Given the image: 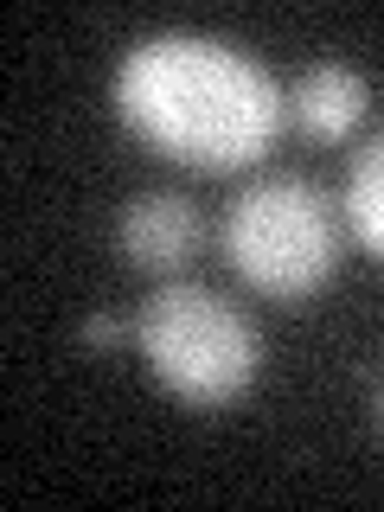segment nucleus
I'll return each mask as SVG.
<instances>
[{
    "instance_id": "f257e3e1",
    "label": "nucleus",
    "mask_w": 384,
    "mask_h": 512,
    "mask_svg": "<svg viewBox=\"0 0 384 512\" xmlns=\"http://www.w3.org/2000/svg\"><path fill=\"white\" fill-rule=\"evenodd\" d=\"M116 116L192 173H237L276 148L288 90L256 52L212 32H148L116 64Z\"/></svg>"
},
{
    "instance_id": "39448f33",
    "label": "nucleus",
    "mask_w": 384,
    "mask_h": 512,
    "mask_svg": "<svg viewBox=\"0 0 384 512\" xmlns=\"http://www.w3.org/2000/svg\"><path fill=\"white\" fill-rule=\"evenodd\" d=\"M365 109H372V84L340 58H320L308 71H295V84H288V128H301L320 148L346 141L365 122Z\"/></svg>"
},
{
    "instance_id": "423d86ee",
    "label": "nucleus",
    "mask_w": 384,
    "mask_h": 512,
    "mask_svg": "<svg viewBox=\"0 0 384 512\" xmlns=\"http://www.w3.org/2000/svg\"><path fill=\"white\" fill-rule=\"evenodd\" d=\"M340 218H346V237H352V244L384 263V128L365 141L359 154H352L346 192H340Z\"/></svg>"
},
{
    "instance_id": "0eeeda50",
    "label": "nucleus",
    "mask_w": 384,
    "mask_h": 512,
    "mask_svg": "<svg viewBox=\"0 0 384 512\" xmlns=\"http://www.w3.org/2000/svg\"><path fill=\"white\" fill-rule=\"evenodd\" d=\"M77 340H84V346H96V352H109V346H128V340H135V320H128V314H90L84 327H77Z\"/></svg>"
},
{
    "instance_id": "f03ea898",
    "label": "nucleus",
    "mask_w": 384,
    "mask_h": 512,
    "mask_svg": "<svg viewBox=\"0 0 384 512\" xmlns=\"http://www.w3.org/2000/svg\"><path fill=\"white\" fill-rule=\"evenodd\" d=\"M218 244L231 269L269 301H308L340 276L346 218L308 173H263L224 205Z\"/></svg>"
},
{
    "instance_id": "7ed1b4c3",
    "label": "nucleus",
    "mask_w": 384,
    "mask_h": 512,
    "mask_svg": "<svg viewBox=\"0 0 384 512\" xmlns=\"http://www.w3.org/2000/svg\"><path fill=\"white\" fill-rule=\"evenodd\" d=\"M135 346L186 410H231L263 372L256 320L205 282H160L135 314Z\"/></svg>"
},
{
    "instance_id": "6e6552de",
    "label": "nucleus",
    "mask_w": 384,
    "mask_h": 512,
    "mask_svg": "<svg viewBox=\"0 0 384 512\" xmlns=\"http://www.w3.org/2000/svg\"><path fill=\"white\" fill-rule=\"evenodd\" d=\"M372 410H378V429H384V378H378V404Z\"/></svg>"
},
{
    "instance_id": "20e7f679",
    "label": "nucleus",
    "mask_w": 384,
    "mask_h": 512,
    "mask_svg": "<svg viewBox=\"0 0 384 512\" xmlns=\"http://www.w3.org/2000/svg\"><path fill=\"white\" fill-rule=\"evenodd\" d=\"M205 244V212L186 199V192H141V199L122 205L116 218V250L128 269L141 276H160V282H180L192 269V256Z\"/></svg>"
}]
</instances>
